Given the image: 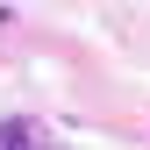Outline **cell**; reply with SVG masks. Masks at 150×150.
Returning <instances> with one entry per match:
<instances>
[{
    "label": "cell",
    "instance_id": "6da1fadb",
    "mask_svg": "<svg viewBox=\"0 0 150 150\" xmlns=\"http://www.w3.org/2000/svg\"><path fill=\"white\" fill-rule=\"evenodd\" d=\"M0 150H57V136H50L36 115H7L0 122Z\"/></svg>",
    "mask_w": 150,
    "mask_h": 150
}]
</instances>
